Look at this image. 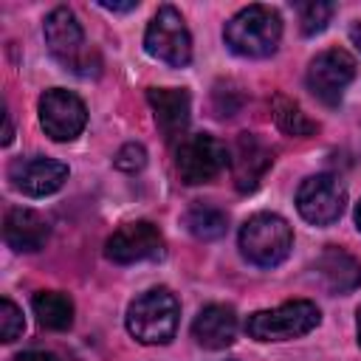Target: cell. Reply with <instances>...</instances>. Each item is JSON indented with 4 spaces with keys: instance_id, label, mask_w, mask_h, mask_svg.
Masks as SVG:
<instances>
[{
    "instance_id": "obj_26",
    "label": "cell",
    "mask_w": 361,
    "mask_h": 361,
    "mask_svg": "<svg viewBox=\"0 0 361 361\" xmlns=\"http://www.w3.org/2000/svg\"><path fill=\"white\" fill-rule=\"evenodd\" d=\"M3 118H6V130H3V144H11V135H14V127H11V116H8V110L3 113Z\"/></svg>"
},
{
    "instance_id": "obj_8",
    "label": "cell",
    "mask_w": 361,
    "mask_h": 361,
    "mask_svg": "<svg viewBox=\"0 0 361 361\" xmlns=\"http://www.w3.org/2000/svg\"><path fill=\"white\" fill-rule=\"evenodd\" d=\"M347 203V189L336 175H310L296 192L299 214L313 226H330L341 217Z\"/></svg>"
},
{
    "instance_id": "obj_2",
    "label": "cell",
    "mask_w": 361,
    "mask_h": 361,
    "mask_svg": "<svg viewBox=\"0 0 361 361\" xmlns=\"http://www.w3.org/2000/svg\"><path fill=\"white\" fill-rule=\"evenodd\" d=\"M180 305L169 288H152L127 307V330L141 344H169L178 330Z\"/></svg>"
},
{
    "instance_id": "obj_21",
    "label": "cell",
    "mask_w": 361,
    "mask_h": 361,
    "mask_svg": "<svg viewBox=\"0 0 361 361\" xmlns=\"http://www.w3.org/2000/svg\"><path fill=\"white\" fill-rule=\"evenodd\" d=\"M336 14V6L333 3H322V0H313V3H299V28L305 37H313V34H322L330 23V17Z\"/></svg>"
},
{
    "instance_id": "obj_20",
    "label": "cell",
    "mask_w": 361,
    "mask_h": 361,
    "mask_svg": "<svg viewBox=\"0 0 361 361\" xmlns=\"http://www.w3.org/2000/svg\"><path fill=\"white\" fill-rule=\"evenodd\" d=\"M274 118H276V124H279L282 133L296 135V138H310L319 130V124L313 118H307V113L293 99H288L282 93L274 96Z\"/></svg>"
},
{
    "instance_id": "obj_7",
    "label": "cell",
    "mask_w": 361,
    "mask_h": 361,
    "mask_svg": "<svg viewBox=\"0 0 361 361\" xmlns=\"http://www.w3.org/2000/svg\"><path fill=\"white\" fill-rule=\"evenodd\" d=\"M228 164V149L223 141H217L209 133H192L183 135L175 152V166L183 183L197 186L214 180Z\"/></svg>"
},
{
    "instance_id": "obj_28",
    "label": "cell",
    "mask_w": 361,
    "mask_h": 361,
    "mask_svg": "<svg viewBox=\"0 0 361 361\" xmlns=\"http://www.w3.org/2000/svg\"><path fill=\"white\" fill-rule=\"evenodd\" d=\"M355 226H358V228H361V203H358V206H355Z\"/></svg>"
},
{
    "instance_id": "obj_15",
    "label": "cell",
    "mask_w": 361,
    "mask_h": 361,
    "mask_svg": "<svg viewBox=\"0 0 361 361\" xmlns=\"http://www.w3.org/2000/svg\"><path fill=\"white\" fill-rule=\"evenodd\" d=\"M313 271L330 293H350L361 285V262L338 245H327L316 257Z\"/></svg>"
},
{
    "instance_id": "obj_13",
    "label": "cell",
    "mask_w": 361,
    "mask_h": 361,
    "mask_svg": "<svg viewBox=\"0 0 361 361\" xmlns=\"http://www.w3.org/2000/svg\"><path fill=\"white\" fill-rule=\"evenodd\" d=\"M8 180L17 192L28 195V197H45L51 192H56L65 180H68V166L62 161L54 158H17L8 166Z\"/></svg>"
},
{
    "instance_id": "obj_17",
    "label": "cell",
    "mask_w": 361,
    "mask_h": 361,
    "mask_svg": "<svg viewBox=\"0 0 361 361\" xmlns=\"http://www.w3.org/2000/svg\"><path fill=\"white\" fill-rule=\"evenodd\" d=\"M192 336L200 347L206 350H226L234 344L237 338V316L231 307L226 305H206L195 324H192Z\"/></svg>"
},
{
    "instance_id": "obj_9",
    "label": "cell",
    "mask_w": 361,
    "mask_h": 361,
    "mask_svg": "<svg viewBox=\"0 0 361 361\" xmlns=\"http://www.w3.org/2000/svg\"><path fill=\"white\" fill-rule=\"evenodd\" d=\"M353 79H355V59L344 48H327V51H322L310 62V68H307V87L327 107H336L341 102L344 87Z\"/></svg>"
},
{
    "instance_id": "obj_27",
    "label": "cell",
    "mask_w": 361,
    "mask_h": 361,
    "mask_svg": "<svg viewBox=\"0 0 361 361\" xmlns=\"http://www.w3.org/2000/svg\"><path fill=\"white\" fill-rule=\"evenodd\" d=\"M350 39H353V45L361 51V23H353V25H350Z\"/></svg>"
},
{
    "instance_id": "obj_23",
    "label": "cell",
    "mask_w": 361,
    "mask_h": 361,
    "mask_svg": "<svg viewBox=\"0 0 361 361\" xmlns=\"http://www.w3.org/2000/svg\"><path fill=\"white\" fill-rule=\"evenodd\" d=\"M113 164H116V169H121V172H138V169H144V164H147V149L141 147V144H124L118 152H116V158H113Z\"/></svg>"
},
{
    "instance_id": "obj_25",
    "label": "cell",
    "mask_w": 361,
    "mask_h": 361,
    "mask_svg": "<svg viewBox=\"0 0 361 361\" xmlns=\"http://www.w3.org/2000/svg\"><path fill=\"white\" fill-rule=\"evenodd\" d=\"M99 6L107 8V11H133V8H138V0H130V3H107V0H102Z\"/></svg>"
},
{
    "instance_id": "obj_19",
    "label": "cell",
    "mask_w": 361,
    "mask_h": 361,
    "mask_svg": "<svg viewBox=\"0 0 361 361\" xmlns=\"http://www.w3.org/2000/svg\"><path fill=\"white\" fill-rule=\"evenodd\" d=\"M183 226L197 240H217L228 228V214L223 209L212 206V203H200L197 200L183 212Z\"/></svg>"
},
{
    "instance_id": "obj_14",
    "label": "cell",
    "mask_w": 361,
    "mask_h": 361,
    "mask_svg": "<svg viewBox=\"0 0 361 361\" xmlns=\"http://www.w3.org/2000/svg\"><path fill=\"white\" fill-rule=\"evenodd\" d=\"M147 102L152 107L155 124L161 130V135L166 141H175L186 133L189 127V110H192V99L183 87H149L147 90Z\"/></svg>"
},
{
    "instance_id": "obj_1",
    "label": "cell",
    "mask_w": 361,
    "mask_h": 361,
    "mask_svg": "<svg viewBox=\"0 0 361 361\" xmlns=\"http://www.w3.org/2000/svg\"><path fill=\"white\" fill-rule=\"evenodd\" d=\"M226 45L237 56L248 59H265L279 48L282 39V20L271 6L254 3L240 8L223 28Z\"/></svg>"
},
{
    "instance_id": "obj_16",
    "label": "cell",
    "mask_w": 361,
    "mask_h": 361,
    "mask_svg": "<svg viewBox=\"0 0 361 361\" xmlns=\"http://www.w3.org/2000/svg\"><path fill=\"white\" fill-rule=\"evenodd\" d=\"M48 234H51V228H48L45 217H39L34 209H23V206L8 209L6 220H3V240L14 251H25V254L39 251L48 243Z\"/></svg>"
},
{
    "instance_id": "obj_18",
    "label": "cell",
    "mask_w": 361,
    "mask_h": 361,
    "mask_svg": "<svg viewBox=\"0 0 361 361\" xmlns=\"http://www.w3.org/2000/svg\"><path fill=\"white\" fill-rule=\"evenodd\" d=\"M34 316L48 330H68L73 324V302L62 290H39L31 299Z\"/></svg>"
},
{
    "instance_id": "obj_4",
    "label": "cell",
    "mask_w": 361,
    "mask_h": 361,
    "mask_svg": "<svg viewBox=\"0 0 361 361\" xmlns=\"http://www.w3.org/2000/svg\"><path fill=\"white\" fill-rule=\"evenodd\" d=\"M322 313L307 299L285 302L274 310H257L245 319V333L254 341H290L319 327Z\"/></svg>"
},
{
    "instance_id": "obj_3",
    "label": "cell",
    "mask_w": 361,
    "mask_h": 361,
    "mask_svg": "<svg viewBox=\"0 0 361 361\" xmlns=\"http://www.w3.org/2000/svg\"><path fill=\"white\" fill-rule=\"evenodd\" d=\"M293 245V231L285 217L259 212L248 217L240 228V251L243 257L257 268H274L279 265Z\"/></svg>"
},
{
    "instance_id": "obj_6",
    "label": "cell",
    "mask_w": 361,
    "mask_h": 361,
    "mask_svg": "<svg viewBox=\"0 0 361 361\" xmlns=\"http://www.w3.org/2000/svg\"><path fill=\"white\" fill-rule=\"evenodd\" d=\"M144 48L169 68H186L192 62V37L175 6H161L155 11L144 34Z\"/></svg>"
},
{
    "instance_id": "obj_5",
    "label": "cell",
    "mask_w": 361,
    "mask_h": 361,
    "mask_svg": "<svg viewBox=\"0 0 361 361\" xmlns=\"http://www.w3.org/2000/svg\"><path fill=\"white\" fill-rule=\"evenodd\" d=\"M42 34H45L48 51H51L65 68H71L73 73H82V76H96V73H99V59H96L90 51H85L82 25H79L76 14H73L68 6H56V8L45 17Z\"/></svg>"
},
{
    "instance_id": "obj_12",
    "label": "cell",
    "mask_w": 361,
    "mask_h": 361,
    "mask_svg": "<svg viewBox=\"0 0 361 361\" xmlns=\"http://www.w3.org/2000/svg\"><path fill=\"white\" fill-rule=\"evenodd\" d=\"M274 164V152L265 141H259L254 133H240L231 152H228V166H231V180L234 189L248 195L259 186L265 172Z\"/></svg>"
},
{
    "instance_id": "obj_11",
    "label": "cell",
    "mask_w": 361,
    "mask_h": 361,
    "mask_svg": "<svg viewBox=\"0 0 361 361\" xmlns=\"http://www.w3.org/2000/svg\"><path fill=\"white\" fill-rule=\"evenodd\" d=\"M104 254H107V259H113L118 265H133V262H144V259H161L164 257V234L149 220L124 223L107 240Z\"/></svg>"
},
{
    "instance_id": "obj_22",
    "label": "cell",
    "mask_w": 361,
    "mask_h": 361,
    "mask_svg": "<svg viewBox=\"0 0 361 361\" xmlns=\"http://www.w3.org/2000/svg\"><path fill=\"white\" fill-rule=\"evenodd\" d=\"M25 330V322H23V310L11 302V299H0V336L6 344L17 341Z\"/></svg>"
},
{
    "instance_id": "obj_24",
    "label": "cell",
    "mask_w": 361,
    "mask_h": 361,
    "mask_svg": "<svg viewBox=\"0 0 361 361\" xmlns=\"http://www.w3.org/2000/svg\"><path fill=\"white\" fill-rule=\"evenodd\" d=\"M17 361H56V355H51V353H42V350H28V353L17 355Z\"/></svg>"
},
{
    "instance_id": "obj_29",
    "label": "cell",
    "mask_w": 361,
    "mask_h": 361,
    "mask_svg": "<svg viewBox=\"0 0 361 361\" xmlns=\"http://www.w3.org/2000/svg\"><path fill=\"white\" fill-rule=\"evenodd\" d=\"M358 344H361V307H358Z\"/></svg>"
},
{
    "instance_id": "obj_10",
    "label": "cell",
    "mask_w": 361,
    "mask_h": 361,
    "mask_svg": "<svg viewBox=\"0 0 361 361\" xmlns=\"http://www.w3.org/2000/svg\"><path fill=\"white\" fill-rule=\"evenodd\" d=\"M39 124L48 138L73 141L87 124V110L76 93L51 87L39 96Z\"/></svg>"
}]
</instances>
